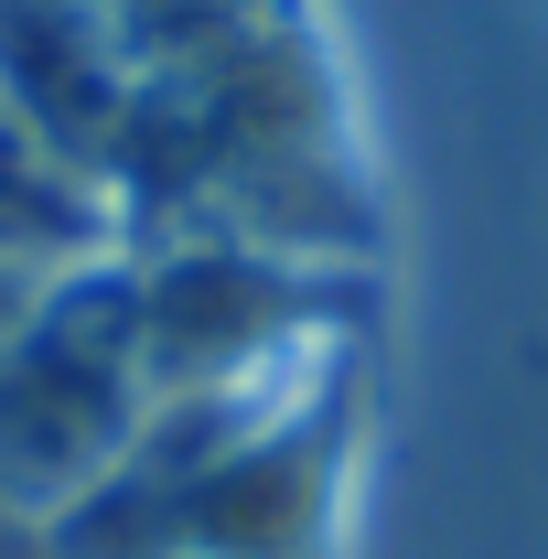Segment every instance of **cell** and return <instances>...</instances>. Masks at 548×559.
<instances>
[{
	"label": "cell",
	"mask_w": 548,
	"mask_h": 559,
	"mask_svg": "<svg viewBox=\"0 0 548 559\" xmlns=\"http://www.w3.org/2000/svg\"><path fill=\"white\" fill-rule=\"evenodd\" d=\"M215 399H162L194 441H162L151 419L130 441V463L162 474V495H172V549L183 559H334L344 463H355V430H366V377L334 366L301 399L248 388L226 409V430H205Z\"/></svg>",
	"instance_id": "1"
},
{
	"label": "cell",
	"mask_w": 548,
	"mask_h": 559,
	"mask_svg": "<svg viewBox=\"0 0 548 559\" xmlns=\"http://www.w3.org/2000/svg\"><path fill=\"white\" fill-rule=\"evenodd\" d=\"M130 312H140V388L162 409V399L259 388V366L312 345L334 290L279 248H172L162 270L130 280Z\"/></svg>",
	"instance_id": "3"
},
{
	"label": "cell",
	"mask_w": 548,
	"mask_h": 559,
	"mask_svg": "<svg viewBox=\"0 0 548 559\" xmlns=\"http://www.w3.org/2000/svg\"><path fill=\"white\" fill-rule=\"evenodd\" d=\"M140 419H151V388H140L130 280H97V301L86 280L44 290L33 323L0 345V495L55 516L140 441Z\"/></svg>",
	"instance_id": "2"
}]
</instances>
